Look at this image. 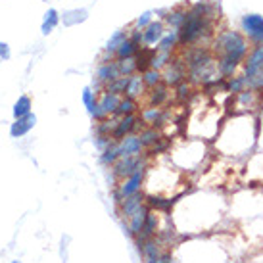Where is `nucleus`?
I'll use <instances>...</instances> for the list:
<instances>
[{"mask_svg":"<svg viewBox=\"0 0 263 263\" xmlns=\"http://www.w3.org/2000/svg\"><path fill=\"white\" fill-rule=\"evenodd\" d=\"M148 205L150 207H156V209H169L173 205V200L169 198H162V196H148Z\"/></svg>","mask_w":263,"mask_h":263,"instance_id":"34","label":"nucleus"},{"mask_svg":"<svg viewBox=\"0 0 263 263\" xmlns=\"http://www.w3.org/2000/svg\"><path fill=\"white\" fill-rule=\"evenodd\" d=\"M119 102H121L119 94H112V92L102 90V94H100V100H98L96 106L104 112V116H110V114H116Z\"/></svg>","mask_w":263,"mask_h":263,"instance_id":"14","label":"nucleus"},{"mask_svg":"<svg viewBox=\"0 0 263 263\" xmlns=\"http://www.w3.org/2000/svg\"><path fill=\"white\" fill-rule=\"evenodd\" d=\"M35 123H37V117H35V114H29V116H25V117H18V119L12 123L10 135L14 138L25 137L31 129L35 127Z\"/></svg>","mask_w":263,"mask_h":263,"instance_id":"11","label":"nucleus"},{"mask_svg":"<svg viewBox=\"0 0 263 263\" xmlns=\"http://www.w3.org/2000/svg\"><path fill=\"white\" fill-rule=\"evenodd\" d=\"M142 81H144L146 88H154L157 87L160 83H164V77H162V71H160V69L150 68L142 73Z\"/></svg>","mask_w":263,"mask_h":263,"instance_id":"30","label":"nucleus"},{"mask_svg":"<svg viewBox=\"0 0 263 263\" xmlns=\"http://www.w3.org/2000/svg\"><path fill=\"white\" fill-rule=\"evenodd\" d=\"M119 204H121V215L129 219V217L135 214L140 205L144 204V194H142V192H135V194L123 198Z\"/></svg>","mask_w":263,"mask_h":263,"instance_id":"13","label":"nucleus"},{"mask_svg":"<svg viewBox=\"0 0 263 263\" xmlns=\"http://www.w3.org/2000/svg\"><path fill=\"white\" fill-rule=\"evenodd\" d=\"M167 98H169V87L166 83H160L157 87L150 88V106L160 108L162 104H166Z\"/></svg>","mask_w":263,"mask_h":263,"instance_id":"18","label":"nucleus"},{"mask_svg":"<svg viewBox=\"0 0 263 263\" xmlns=\"http://www.w3.org/2000/svg\"><path fill=\"white\" fill-rule=\"evenodd\" d=\"M154 54H156V48H152V46H140V50L137 52V69L140 73H144L146 69L152 68V60H154Z\"/></svg>","mask_w":263,"mask_h":263,"instance_id":"17","label":"nucleus"},{"mask_svg":"<svg viewBox=\"0 0 263 263\" xmlns=\"http://www.w3.org/2000/svg\"><path fill=\"white\" fill-rule=\"evenodd\" d=\"M119 146H117V140H114L110 146L104 150V154H102V164H106V166H114L117 160H119Z\"/></svg>","mask_w":263,"mask_h":263,"instance_id":"31","label":"nucleus"},{"mask_svg":"<svg viewBox=\"0 0 263 263\" xmlns=\"http://www.w3.org/2000/svg\"><path fill=\"white\" fill-rule=\"evenodd\" d=\"M186 73L188 71H186L185 62L183 60H173L166 66V73H162V77H164V83L167 87H177L186 79Z\"/></svg>","mask_w":263,"mask_h":263,"instance_id":"6","label":"nucleus"},{"mask_svg":"<svg viewBox=\"0 0 263 263\" xmlns=\"http://www.w3.org/2000/svg\"><path fill=\"white\" fill-rule=\"evenodd\" d=\"M140 166H146V160L140 156H121L114 164V175L119 177V179H127L129 175H133Z\"/></svg>","mask_w":263,"mask_h":263,"instance_id":"5","label":"nucleus"},{"mask_svg":"<svg viewBox=\"0 0 263 263\" xmlns=\"http://www.w3.org/2000/svg\"><path fill=\"white\" fill-rule=\"evenodd\" d=\"M248 40L238 31H221L214 40V52L217 56V71L225 79L234 77L236 68L248 56Z\"/></svg>","mask_w":263,"mask_h":263,"instance_id":"1","label":"nucleus"},{"mask_svg":"<svg viewBox=\"0 0 263 263\" xmlns=\"http://www.w3.org/2000/svg\"><path fill=\"white\" fill-rule=\"evenodd\" d=\"M177 42H179V35H177V31H169L166 33L162 40L157 42L154 48L160 50V52H173V48L177 46Z\"/></svg>","mask_w":263,"mask_h":263,"instance_id":"22","label":"nucleus"},{"mask_svg":"<svg viewBox=\"0 0 263 263\" xmlns=\"http://www.w3.org/2000/svg\"><path fill=\"white\" fill-rule=\"evenodd\" d=\"M144 169H146V166H140L133 175L127 177L125 181H123V185H119V188L114 192V198H116L117 204H119L123 198H127V196L140 192V185H142V179H144Z\"/></svg>","mask_w":263,"mask_h":263,"instance_id":"3","label":"nucleus"},{"mask_svg":"<svg viewBox=\"0 0 263 263\" xmlns=\"http://www.w3.org/2000/svg\"><path fill=\"white\" fill-rule=\"evenodd\" d=\"M240 25H242L244 35H248L257 44H263V16H259V14H246V16H242Z\"/></svg>","mask_w":263,"mask_h":263,"instance_id":"4","label":"nucleus"},{"mask_svg":"<svg viewBox=\"0 0 263 263\" xmlns=\"http://www.w3.org/2000/svg\"><path fill=\"white\" fill-rule=\"evenodd\" d=\"M117 146H119V156H140L144 144L137 135H127L117 142Z\"/></svg>","mask_w":263,"mask_h":263,"instance_id":"10","label":"nucleus"},{"mask_svg":"<svg viewBox=\"0 0 263 263\" xmlns=\"http://www.w3.org/2000/svg\"><path fill=\"white\" fill-rule=\"evenodd\" d=\"M87 14L88 12L85 10V8H75V10H66L64 14H62V20H64V25H68V27H71V25H77V23H81V21L87 20Z\"/></svg>","mask_w":263,"mask_h":263,"instance_id":"21","label":"nucleus"},{"mask_svg":"<svg viewBox=\"0 0 263 263\" xmlns=\"http://www.w3.org/2000/svg\"><path fill=\"white\" fill-rule=\"evenodd\" d=\"M140 119H142L144 123H148L150 127H162L164 125V114H162V110H160V108L150 106L148 110L142 112Z\"/></svg>","mask_w":263,"mask_h":263,"instance_id":"20","label":"nucleus"},{"mask_svg":"<svg viewBox=\"0 0 263 263\" xmlns=\"http://www.w3.org/2000/svg\"><path fill=\"white\" fill-rule=\"evenodd\" d=\"M117 68H119V75H121V77H131V75H135V73L138 71L137 69V60L135 58L117 60Z\"/></svg>","mask_w":263,"mask_h":263,"instance_id":"27","label":"nucleus"},{"mask_svg":"<svg viewBox=\"0 0 263 263\" xmlns=\"http://www.w3.org/2000/svg\"><path fill=\"white\" fill-rule=\"evenodd\" d=\"M186 14H188V10L179 8V10L169 12V16H164V18H166V21H167V25H169V27H173L175 31H179V29H181V25L185 23Z\"/></svg>","mask_w":263,"mask_h":263,"instance_id":"25","label":"nucleus"},{"mask_svg":"<svg viewBox=\"0 0 263 263\" xmlns=\"http://www.w3.org/2000/svg\"><path fill=\"white\" fill-rule=\"evenodd\" d=\"M138 137H140V140H142L144 146H150V148L154 146L157 140H160V135H157L156 127H148V129H144Z\"/></svg>","mask_w":263,"mask_h":263,"instance_id":"33","label":"nucleus"},{"mask_svg":"<svg viewBox=\"0 0 263 263\" xmlns=\"http://www.w3.org/2000/svg\"><path fill=\"white\" fill-rule=\"evenodd\" d=\"M129 37V33L127 31H116L112 37H110V40L106 42V52L110 54V58L112 56H116V52H117V48L121 46V42Z\"/></svg>","mask_w":263,"mask_h":263,"instance_id":"24","label":"nucleus"},{"mask_svg":"<svg viewBox=\"0 0 263 263\" xmlns=\"http://www.w3.org/2000/svg\"><path fill=\"white\" fill-rule=\"evenodd\" d=\"M138 123H140V119H138L135 114H131V116H123L119 121H117L116 129H114V133H112V138L119 142L121 138H125L127 135H131L133 131H137Z\"/></svg>","mask_w":263,"mask_h":263,"instance_id":"7","label":"nucleus"},{"mask_svg":"<svg viewBox=\"0 0 263 263\" xmlns=\"http://www.w3.org/2000/svg\"><path fill=\"white\" fill-rule=\"evenodd\" d=\"M152 16H154L152 12H144V14H142V16H140L137 21H135V27H137V29H140V31L144 29V27H148V25L152 23Z\"/></svg>","mask_w":263,"mask_h":263,"instance_id":"38","label":"nucleus"},{"mask_svg":"<svg viewBox=\"0 0 263 263\" xmlns=\"http://www.w3.org/2000/svg\"><path fill=\"white\" fill-rule=\"evenodd\" d=\"M164 35H166V25H164V21H152L148 27L142 29V44L154 48V44H157Z\"/></svg>","mask_w":263,"mask_h":263,"instance_id":"8","label":"nucleus"},{"mask_svg":"<svg viewBox=\"0 0 263 263\" xmlns=\"http://www.w3.org/2000/svg\"><path fill=\"white\" fill-rule=\"evenodd\" d=\"M169 62H171V52H160V50H156L154 60H152V68L154 69H164Z\"/></svg>","mask_w":263,"mask_h":263,"instance_id":"35","label":"nucleus"},{"mask_svg":"<svg viewBox=\"0 0 263 263\" xmlns=\"http://www.w3.org/2000/svg\"><path fill=\"white\" fill-rule=\"evenodd\" d=\"M190 94H192V85L188 81H183L181 85H177V98H179V102H186L190 98Z\"/></svg>","mask_w":263,"mask_h":263,"instance_id":"36","label":"nucleus"},{"mask_svg":"<svg viewBox=\"0 0 263 263\" xmlns=\"http://www.w3.org/2000/svg\"><path fill=\"white\" fill-rule=\"evenodd\" d=\"M60 23V14L58 10H54V8H48V12L44 14V21H42V27H40V31H42V35H50L52 31H54V27Z\"/></svg>","mask_w":263,"mask_h":263,"instance_id":"23","label":"nucleus"},{"mask_svg":"<svg viewBox=\"0 0 263 263\" xmlns=\"http://www.w3.org/2000/svg\"><path fill=\"white\" fill-rule=\"evenodd\" d=\"M214 10L215 6L212 2H205V0H200L196 2L194 6L188 10L186 14L185 23L181 25V29L177 31L179 35V44L183 46H192L196 42L212 35L214 33Z\"/></svg>","mask_w":263,"mask_h":263,"instance_id":"2","label":"nucleus"},{"mask_svg":"<svg viewBox=\"0 0 263 263\" xmlns=\"http://www.w3.org/2000/svg\"><path fill=\"white\" fill-rule=\"evenodd\" d=\"M246 79L238 77V75H234V77H229L227 79V88H225V92H229V94H240L242 90H246Z\"/></svg>","mask_w":263,"mask_h":263,"instance_id":"29","label":"nucleus"},{"mask_svg":"<svg viewBox=\"0 0 263 263\" xmlns=\"http://www.w3.org/2000/svg\"><path fill=\"white\" fill-rule=\"evenodd\" d=\"M140 50V44H137L135 40H131L127 37L123 42H121V46L117 48L116 52V58L117 60H125V58H135L137 56V52Z\"/></svg>","mask_w":263,"mask_h":263,"instance_id":"19","label":"nucleus"},{"mask_svg":"<svg viewBox=\"0 0 263 263\" xmlns=\"http://www.w3.org/2000/svg\"><path fill=\"white\" fill-rule=\"evenodd\" d=\"M144 88H146V85H144V81H142V73H140V75L135 73V75L129 77V85H127L125 88V96L137 100V98H140L144 94Z\"/></svg>","mask_w":263,"mask_h":263,"instance_id":"16","label":"nucleus"},{"mask_svg":"<svg viewBox=\"0 0 263 263\" xmlns=\"http://www.w3.org/2000/svg\"><path fill=\"white\" fill-rule=\"evenodd\" d=\"M31 108H33V104H31V98L29 96H20L18 98V102L14 104V117L18 119V117H25L31 114Z\"/></svg>","mask_w":263,"mask_h":263,"instance_id":"28","label":"nucleus"},{"mask_svg":"<svg viewBox=\"0 0 263 263\" xmlns=\"http://www.w3.org/2000/svg\"><path fill=\"white\" fill-rule=\"evenodd\" d=\"M148 214H150V207H148L146 204H142L140 207H138L135 214L129 217V233L135 234L137 236L140 231H142V227H144V223H146V217Z\"/></svg>","mask_w":263,"mask_h":263,"instance_id":"12","label":"nucleus"},{"mask_svg":"<svg viewBox=\"0 0 263 263\" xmlns=\"http://www.w3.org/2000/svg\"><path fill=\"white\" fill-rule=\"evenodd\" d=\"M140 252H142V257H144V261L146 263H157L160 261V257H162V252H160V244L156 240H152V238H148L146 242H142L140 246Z\"/></svg>","mask_w":263,"mask_h":263,"instance_id":"15","label":"nucleus"},{"mask_svg":"<svg viewBox=\"0 0 263 263\" xmlns=\"http://www.w3.org/2000/svg\"><path fill=\"white\" fill-rule=\"evenodd\" d=\"M138 110V104L135 98H121V102H119V106L116 110V116L123 117V116H131V114H135Z\"/></svg>","mask_w":263,"mask_h":263,"instance_id":"26","label":"nucleus"},{"mask_svg":"<svg viewBox=\"0 0 263 263\" xmlns=\"http://www.w3.org/2000/svg\"><path fill=\"white\" fill-rule=\"evenodd\" d=\"M83 102H85V106H87L88 110V114H92V110H94V106L98 104V100H96V94L92 92V88H85L83 90Z\"/></svg>","mask_w":263,"mask_h":263,"instance_id":"37","label":"nucleus"},{"mask_svg":"<svg viewBox=\"0 0 263 263\" xmlns=\"http://www.w3.org/2000/svg\"><path fill=\"white\" fill-rule=\"evenodd\" d=\"M0 58L10 60V46H8L6 42H0Z\"/></svg>","mask_w":263,"mask_h":263,"instance_id":"39","label":"nucleus"},{"mask_svg":"<svg viewBox=\"0 0 263 263\" xmlns=\"http://www.w3.org/2000/svg\"><path fill=\"white\" fill-rule=\"evenodd\" d=\"M121 77L119 75V68H117V60H110V62H102L98 66L96 71V81H98V87L104 85L106 87L108 83H112L114 79Z\"/></svg>","mask_w":263,"mask_h":263,"instance_id":"9","label":"nucleus"},{"mask_svg":"<svg viewBox=\"0 0 263 263\" xmlns=\"http://www.w3.org/2000/svg\"><path fill=\"white\" fill-rule=\"evenodd\" d=\"M127 85H129V77H117L112 83H108L106 87H104V90L112 92V94H125Z\"/></svg>","mask_w":263,"mask_h":263,"instance_id":"32","label":"nucleus"}]
</instances>
